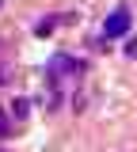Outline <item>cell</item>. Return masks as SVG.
Listing matches in <instances>:
<instances>
[{"instance_id": "obj_6", "label": "cell", "mask_w": 137, "mask_h": 152, "mask_svg": "<svg viewBox=\"0 0 137 152\" xmlns=\"http://www.w3.org/2000/svg\"><path fill=\"white\" fill-rule=\"evenodd\" d=\"M126 57H137V38H130V42H126Z\"/></svg>"}, {"instance_id": "obj_5", "label": "cell", "mask_w": 137, "mask_h": 152, "mask_svg": "<svg viewBox=\"0 0 137 152\" xmlns=\"http://www.w3.org/2000/svg\"><path fill=\"white\" fill-rule=\"evenodd\" d=\"M12 84V65H0V88Z\"/></svg>"}, {"instance_id": "obj_2", "label": "cell", "mask_w": 137, "mask_h": 152, "mask_svg": "<svg viewBox=\"0 0 137 152\" xmlns=\"http://www.w3.org/2000/svg\"><path fill=\"white\" fill-rule=\"evenodd\" d=\"M130 23H133V15H130V4H118L114 12L103 19V38H122L126 31H130Z\"/></svg>"}, {"instance_id": "obj_4", "label": "cell", "mask_w": 137, "mask_h": 152, "mask_svg": "<svg viewBox=\"0 0 137 152\" xmlns=\"http://www.w3.org/2000/svg\"><path fill=\"white\" fill-rule=\"evenodd\" d=\"M31 118V99H15L12 103V122H27Z\"/></svg>"}, {"instance_id": "obj_3", "label": "cell", "mask_w": 137, "mask_h": 152, "mask_svg": "<svg viewBox=\"0 0 137 152\" xmlns=\"http://www.w3.org/2000/svg\"><path fill=\"white\" fill-rule=\"evenodd\" d=\"M73 15H46V19H38L34 23V34L38 38H46V34H53V27H61V23H69Z\"/></svg>"}, {"instance_id": "obj_8", "label": "cell", "mask_w": 137, "mask_h": 152, "mask_svg": "<svg viewBox=\"0 0 137 152\" xmlns=\"http://www.w3.org/2000/svg\"><path fill=\"white\" fill-rule=\"evenodd\" d=\"M0 4H4V0H0Z\"/></svg>"}, {"instance_id": "obj_7", "label": "cell", "mask_w": 137, "mask_h": 152, "mask_svg": "<svg viewBox=\"0 0 137 152\" xmlns=\"http://www.w3.org/2000/svg\"><path fill=\"white\" fill-rule=\"evenodd\" d=\"M8 133V118H4V110H0V137Z\"/></svg>"}, {"instance_id": "obj_1", "label": "cell", "mask_w": 137, "mask_h": 152, "mask_svg": "<svg viewBox=\"0 0 137 152\" xmlns=\"http://www.w3.org/2000/svg\"><path fill=\"white\" fill-rule=\"evenodd\" d=\"M84 72H88V65H84L80 57H73V53H61V50L46 61V84H50L46 103H50V110L61 107V84H65V80H80Z\"/></svg>"}]
</instances>
